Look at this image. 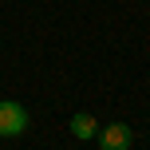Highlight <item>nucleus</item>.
<instances>
[{"label":"nucleus","mask_w":150,"mask_h":150,"mask_svg":"<svg viewBox=\"0 0 150 150\" xmlns=\"http://www.w3.org/2000/svg\"><path fill=\"white\" fill-rule=\"evenodd\" d=\"M28 130V111L24 103H0V138H16Z\"/></svg>","instance_id":"1"},{"label":"nucleus","mask_w":150,"mask_h":150,"mask_svg":"<svg viewBox=\"0 0 150 150\" xmlns=\"http://www.w3.org/2000/svg\"><path fill=\"white\" fill-rule=\"evenodd\" d=\"M134 142V130L127 127V122H107L103 130H99V146L103 150H127Z\"/></svg>","instance_id":"2"},{"label":"nucleus","mask_w":150,"mask_h":150,"mask_svg":"<svg viewBox=\"0 0 150 150\" xmlns=\"http://www.w3.org/2000/svg\"><path fill=\"white\" fill-rule=\"evenodd\" d=\"M71 134L75 138H95L99 134V122H95V115H87V111H79V115H71Z\"/></svg>","instance_id":"3"}]
</instances>
